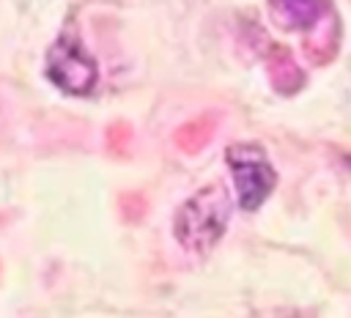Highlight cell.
Here are the masks:
<instances>
[{
	"label": "cell",
	"mask_w": 351,
	"mask_h": 318,
	"mask_svg": "<svg viewBox=\"0 0 351 318\" xmlns=\"http://www.w3.org/2000/svg\"><path fill=\"white\" fill-rule=\"evenodd\" d=\"M230 197L222 184H208L192 195L176 214V238L192 252H208L225 233Z\"/></svg>",
	"instance_id": "1"
},
{
	"label": "cell",
	"mask_w": 351,
	"mask_h": 318,
	"mask_svg": "<svg viewBox=\"0 0 351 318\" xmlns=\"http://www.w3.org/2000/svg\"><path fill=\"white\" fill-rule=\"evenodd\" d=\"M225 159L236 178L239 203L244 211H255L274 189L277 173L266 159V151L255 143H236L225 151Z\"/></svg>",
	"instance_id": "2"
},
{
	"label": "cell",
	"mask_w": 351,
	"mask_h": 318,
	"mask_svg": "<svg viewBox=\"0 0 351 318\" xmlns=\"http://www.w3.org/2000/svg\"><path fill=\"white\" fill-rule=\"evenodd\" d=\"M47 74L60 90H66L71 96L90 93L96 85V77H99L93 58L82 49V44L74 36H63L52 44V49L47 55Z\"/></svg>",
	"instance_id": "3"
},
{
	"label": "cell",
	"mask_w": 351,
	"mask_h": 318,
	"mask_svg": "<svg viewBox=\"0 0 351 318\" xmlns=\"http://www.w3.org/2000/svg\"><path fill=\"white\" fill-rule=\"evenodd\" d=\"M269 8L274 22L285 30H304L321 19L326 0H269Z\"/></svg>",
	"instance_id": "4"
},
{
	"label": "cell",
	"mask_w": 351,
	"mask_h": 318,
	"mask_svg": "<svg viewBox=\"0 0 351 318\" xmlns=\"http://www.w3.org/2000/svg\"><path fill=\"white\" fill-rule=\"evenodd\" d=\"M208 134H211V121H208V118H200V121H192V123L181 126V129L176 132V143H178V148H184L186 154H195V151L208 140Z\"/></svg>",
	"instance_id": "5"
},
{
	"label": "cell",
	"mask_w": 351,
	"mask_h": 318,
	"mask_svg": "<svg viewBox=\"0 0 351 318\" xmlns=\"http://www.w3.org/2000/svg\"><path fill=\"white\" fill-rule=\"evenodd\" d=\"M126 143H132V129H129L126 123H115V126L110 129V140H107L110 151L126 154Z\"/></svg>",
	"instance_id": "6"
},
{
	"label": "cell",
	"mask_w": 351,
	"mask_h": 318,
	"mask_svg": "<svg viewBox=\"0 0 351 318\" xmlns=\"http://www.w3.org/2000/svg\"><path fill=\"white\" fill-rule=\"evenodd\" d=\"M123 200V217L126 219H140V214H143V197L140 195H123L121 197Z\"/></svg>",
	"instance_id": "7"
}]
</instances>
